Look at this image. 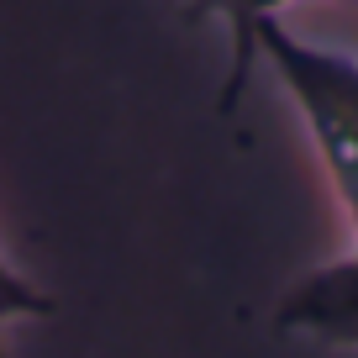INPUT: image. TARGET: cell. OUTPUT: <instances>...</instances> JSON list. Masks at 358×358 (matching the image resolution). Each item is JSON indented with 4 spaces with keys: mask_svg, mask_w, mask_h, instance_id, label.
<instances>
[{
    "mask_svg": "<svg viewBox=\"0 0 358 358\" xmlns=\"http://www.w3.org/2000/svg\"><path fill=\"white\" fill-rule=\"evenodd\" d=\"M290 0H190V16L195 22H222L227 37H232V69H227V90H222V111H232L237 95L248 85V69L258 58V27L274 22Z\"/></svg>",
    "mask_w": 358,
    "mask_h": 358,
    "instance_id": "3957f363",
    "label": "cell"
},
{
    "mask_svg": "<svg viewBox=\"0 0 358 358\" xmlns=\"http://www.w3.org/2000/svg\"><path fill=\"white\" fill-rule=\"evenodd\" d=\"M258 58L274 69V79L295 101L316 158L348 211V227L358 237V58L343 48L295 37L280 16L258 27Z\"/></svg>",
    "mask_w": 358,
    "mask_h": 358,
    "instance_id": "6da1fadb",
    "label": "cell"
},
{
    "mask_svg": "<svg viewBox=\"0 0 358 358\" xmlns=\"http://www.w3.org/2000/svg\"><path fill=\"white\" fill-rule=\"evenodd\" d=\"M274 327L306 343L358 348V248L348 258H332L301 274L274 306Z\"/></svg>",
    "mask_w": 358,
    "mask_h": 358,
    "instance_id": "7a4b0ae2",
    "label": "cell"
}]
</instances>
